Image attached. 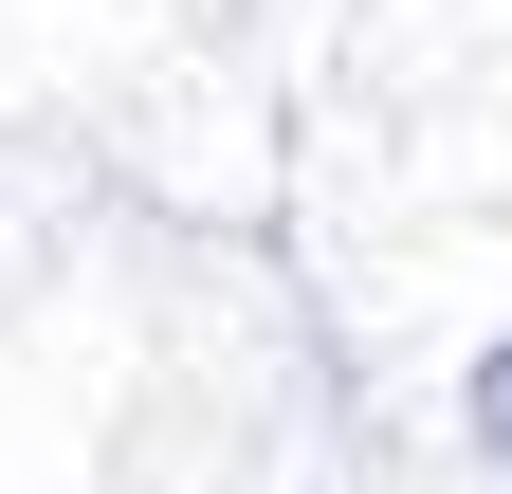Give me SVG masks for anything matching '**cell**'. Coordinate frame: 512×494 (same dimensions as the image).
Here are the masks:
<instances>
[{"label":"cell","instance_id":"1","mask_svg":"<svg viewBox=\"0 0 512 494\" xmlns=\"http://www.w3.org/2000/svg\"><path fill=\"white\" fill-rule=\"evenodd\" d=\"M476 458H494V476H512V330H494V348H476Z\"/></svg>","mask_w":512,"mask_h":494}]
</instances>
